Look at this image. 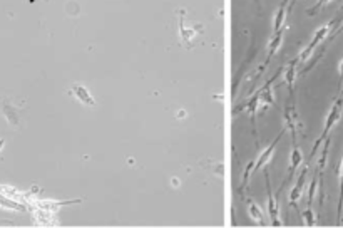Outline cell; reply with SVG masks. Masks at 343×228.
I'll return each mask as SVG.
<instances>
[{"instance_id":"obj_8","label":"cell","mask_w":343,"mask_h":228,"mask_svg":"<svg viewBox=\"0 0 343 228\" xmlns=\"http://www.w3.org/2000/svg\"><path fill=\"white\" fill-rule=\"evenodd\" d=\"M179 31H181V37L184 42H191L193 39H194V35L198 34V29H188L184 25V17H179Z\"/></svg>"},{"instance_id":"obj_3","label":"cell","mask_w":343,"mask_h":228,"mask_svg":"<svg viewBox=\"0 0 343 228\" xmlns=\"http://www.w3.org/2000/svg\"><path fill=\"white\" fill-rule=\"evenodd\" d=\"M280 138H282V134L278 136V138L275 139V141L271 143V145L266 148V151H263L260 154V158L256 160V163H254V166H253V171H258V170H261L265 164H268V161H269V158H271V154L275 153V146H276V143L280 141Z\"/></svg>"},{"instance_id":"obj_12","label":"cell","mask_w":343,"mask_h":228,"mask_svg":"<svg viewBox=\"0 0 343 228\" xmlns=\"http://www.w3.org/2000/svg\"><path fill=\"white\" fill-rule=\"evenodd\" d=\"M295 74H297V67H295V64H291L290 67H288V71H286V84L288 86H293V81H295Z\"/></svg>"},{"instance_id":"obj_9","label":"cell","mask_w":343,"mask_h":228,"mask_svg":"<svg viewBox=\"0 0 343 228\" xmlns=\"http://www.w3.org/2000/svg\"><path fill=\"white\" fill-rule=\"evenodd\" d=\"M291 163H290V173H295L297 171V168L301 164V161H303V156H301V151L298 148H295L293 149V153H291Z\"/></svg>"},{"instance_id":"obj_17","label":"cell","mask_w":343,"mask_h":228,"mask_svg":"<svg viewBox=\"0 0 343 228\" xmlns=\"http://www.w3.org/2000/svg\"><path fill=\"white\" fill-rule=\"evenodd\" d=\"M315 191H316V179H313L312 185H310V190H308V203H312L313 198H315Z\"/></svg>"},{"instance_id":"obj_21","label":"cell","mask_w":343,"mask_h":228,"mask_svg":"<svg viewBox=\"0 0 343 228\" xmlns=\"http://www.w3.org/2000/svg\"><path fill=\"white\" fill-rule=\"evenodd\" d=\"M327 2H330V0H323V3H327Z\"/></svg>"},{"instance_id":"obj_1","label":"cell","mask_w":343,"mask_h":228,"mask_svg":"<svg viewBox=\"0 0 343 228\" xmlns=\"http://www.w3.org/2000/svg\"><path fill=\"white\" fill-rule=\"evenodd\" d=\"M328 32H330V25H323V27H320L318 31L315 32V35H313V39H312V42H310V46L306 47V49L301 52V56H300V61H301V62H305L306 59L312 56V52L315 50V47L318 46V44L322 42L325 37H327Z\"/></svg>"},{"instance_id":"obj_22","label":"cell","mask_w":343,"mask_h":228,"mask_svg":"<svg viewBox=\"0 0 343 228\" xmlns=\"http://www.w3.org/2000/svg\"><path fill=\"white\" fill-rule=\"evenodd\" d=\"M320 3H323V0H320Z\"/></svg>"},{"instance_id":"obj_5","label":"cell","mask_w":343,"mask_h":228,"mask_svg":"<svg viewBox=\"0 0 343 228\" xmlns=\"http://www.w3.org/2000/svg\"><path fill=\"white\" fill-rule=\"evenodd\" d=\"M340 114H342V104H340V102H337V104L331 108V111H330V114H328V117H327V124H325L323 136L331 130V126H333V124L337 123L338 119H340Z\"/></svg>"},{"instance_id":"obj_20","label":"cell","mask_w":343,"mask_h":228,"mask_svg":"<svg viewBox=\"0 0 343 228\" xmlns=\"http://www.w3.org/2000/svg\"><path fill=\"white\" fill-rule=\"evenodd\" d=\"M29 2H30V3H34V2H35V0H29Z\"/></svg>"},{"instance_id":"obj_6","label":"cell","mask_w":343,"mask_h":228,"mask_svg":"<svg viewBox=\"0 0 343 228\" xmlns=\"http://www.w3.org/2000/svg\"><path fill=\"white\" fill-rule=\"evenodd\" d=\"M305 176H306V168L301 171L300 178H298L297 185H295V188H293V191H291V195H290V201H291V203H297V201L300 200V196H301V193H303V188H305Z\"/></svg>"},{"instance_id":"obj_10","label":"cell","mask_w":343,"mask_h":228,"mask_svg":"<svg viewBox=\"0 0 343 228\" xmlns=\"http://www.w3.org/2000/svg\"><path fill=\"white\" fill-rule=\"evenodd\" d=\"M248 210H250V215H251V218L253 220H256L258 223H265V218H263V213H261V210L260 207H258L256 203H250L248 205Z\"/></svg>"},{"instance_id":"obj_14","label":"cell","mask_w":343,"mask_h":228,"mask_svg":"<svg viewBox=\"0 0 343 228\" xmlns=\"http://www.w3.org/2000/svg\"><path fill=\"white\" fill-rule=\"evenodd\" d=\"M260 99H261V102H263V104H271V102H273L271 89H269V87H268V89H266L265 93L260 94Z\"/></svg>"},{"instance_id":"obj_4","label":"cell","mask_w":343,"mask_h":228,"mask_svg":"<svg viewBox=\"0 0 343 228\" xmlns=\"http://www.w3.org/2000/svg\"><path fill=\"white\" fill-rule=\"evenodd\" d=\"M72 93L75 94V98L79 99L81 102H84L86 106H96V101H94V98H92V94L89 93V91L86 89L84 86H79V84H74L72 86Z\"/></svg>"},{"instance_id":"obj_2","label":"cell","mask_w":343,"mask_h":228,"mask_svg":"<svg viewBox=\"0 0 343 228\" xmlns=\"http://www.w3.org/2000/svg\"><path fill=\"white\" fill-rule=\"evenodd\" d=\"M266 188H268V213H269V216L273 218V225H280V220H278V213H280V210H278V205H276V200H275V196H273V193H271V186H269V178H268V173H266Z\"/></svg>"},{"instance_id":"obj_19","label":"cell","mask_w":343,"mask_h":228,"mask_svg":"<svg viewBox=\"0 0 343 228\" xmlns=\"http://www.w3.org/2000/svg\"><path fill=\"white\" fill-rule=\"evenodd\" d=\"M3 145H5V139H0V149L3 148Z\"/></svg>"},{"instance_id":"obj_13","label":"cell","mask_w":343,"mask_h":228,"mask_svg":"<svg viewBox=\"0 0 343 228\" xmlns=\"http://www.w3.org/2000/svg\"><path fill=\"white\" fill-rule=\"evenodd\" d=\"M283 20H284V9H280L276 12V17H275V31L278 32L283 25Z\"/></svg>"},{"instance_id":"obj_16","label":"cell","mask_w":343,"mask_h":228,"mask_svg":"<svg viewBox=\"0 0 343 228\" xmlns=\"http://www.w3.org/2000/svg\"><path fill=\"white\" fill-rule=\"evenodd\" d=\"M303 215H305V218H306V225H310V227L315 225V215H313L312 210H306Z\"/></svg>"},{"instance_id":"obj_18","label":"cell","mask_w":343,"mask_h":228,"mask_svg":"<svg viewBox=\"0 0 343 228\" xmlns=\"http://www.w3.org/2000/svg\"><path fill=\"white\" fill-rule=\"evenodd\" d=\"M338 71H340V77L343 79V61L340 62V65H338Z\"/></svg>"},{"instance_id":"obj_11","label":"cell","mask_w":343,"mask_h":228,"mask_svg":"<svg viewBox=\"0 0 343 228\" xmlns=\"http://www.w3.org/2000/svg\"><path fill=\"white\" fill-rule=\"evenodd\" d=\"M282 37H283V32L278 31L275 34V37L271 39V42H269V56H275V52L278 50L280 44H282Z\"/></svg>"},{"instance_id":"obj_7","label":"cell","mask_w":343,"mask_h":228,"mask_svg":"<svg viewBox=\"0 0 343 228\" xmlns=\"http://www.w3.org/2000/svg\"><path fill=\"white\" fill-rule=\"evenodd\" d=\"M0 207L2 208H9V210H15V212H25V207L20 205L17 200L7 196V195H0Z\"/></svg>"},{"instance_id":"obj_15","label":"cell","mask_w":343,"mask_h":228,"mask_svg":"<svg viewBox=\"0 0 343 228\" xmlns=\"http://www.w3.org/2000/svg\"><path fill=\"white\" fill-rule=\"evenodd\" d=\"M342 205H343V160L340 164V208H338V215L342 213Z\"/></svg>"}]
</instances>
